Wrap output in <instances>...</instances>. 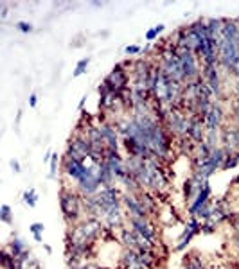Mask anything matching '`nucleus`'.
<instances>
[{
    "mask_svg": "<svg viewBox=\"0 0 239 269\" xmlns=\"http://www.w3.org/2000/svg\"><path fill=\"white\" fill-rule=\"evenodd\" d=\"M60 210L68 226L78 224L79 221H83L86 217L85 216L83 196L72 187H63L60 190Z\"/></svg>",
    "mask_w": 239,
    "mask_h": 269,
    "instance_id": "f257e3e1",
    "label": "nucleus"
},
{
    "mask_svg": "<svg viewBox=\"0 0 239 269\" xmlns=\"http://www.w3.org/2000/svg\"><path fill=\"white\" fill-rule=\"evenodd\" d=\"M176 54H178L180 63H182V70H184L186 83L198 81L202 77V68H200L196 54L191 52V50H186V49H176Z\"/></svg>",
    "mask_w": 239,
    "mask_h": 269,
    "instance_id": "f03ea898",
    "label": "nucleus"
},
{
    "mask_svg": "<svg viewBox=\"0 0 239 269\" xmlns=\"http://www.w3.org/2000/svg\"><path fill=\"white\" fill-rule=\"evenodd\" d=\"M187 124H189V115L187 113H184L182 110H171L164 126L171 133V136L178 140V138L187 136Z\"/></svg>",
    "mask_w": 239,
    "mask_h": 269,
    "instance_id": "7ed1b4c3",
    "label": "nucleus"
},
{
    "mask_svg": "<svg viewBox=\"0 0 239 269\" xmlns=\"http://www.w3.org/2000/svg\"><path fill=\"white\" fill-rule=\"evenodd\" d=\"M102 83L106 84L112 92H119V90H124V88L130 86V74L124 68V63H117L112 68V72L108 74Z\"/></svg>",
    "mask_w": 239,
    "mask_h": 269,
    "instance_id": "20e7f679",
    "label": "nucleus"
},
{
    "mask_svg": "<svg viewBox=\"0 0 239 269\" xmlns=\"http://www.w3.org/2000/svg\"><path fill=\"white\" fill-rule=\"evenodd\" d=\"M202 79H204L209 88L212 90L216 101H223V81H222V72L220 67H204L202 68Z\"/></svg>",
    "mask_w": 239,
    "mask_h": 269,
    "instance_id": "39448f33",
    "label": "nucleus"
},
{
    "mask_svg": "<svg viewBox=\"0 0 239 269\" xmlns=\"http://www.w3.org/2000/svg\"><path fill=\"white\" fill-rule=\"evenodd\" d=\"M200 234H202V221L198 217H191L189 222L186 224L184 232H182V235L178 237V242L174 246V252H184L187 246L192 242V239Z\"/></svg>",
    "mask_w": 239,
    "mask_h": 269,
    "instance_id": "423d86ee",
    "label": "nucleus"
},
{
    "mask_svg": "<svg viewBox=\"0 0 239 269\" xmlns=\"http://www.w3.org/2000/svg\"><path fill=\"white\" fill-rule=\"evenodd\" d=\"M225 118H227V111H225L223 104L220 101H214L212 106H210L209 113H207V117H205V128H207V131H222Z\"/></svg>",
    "mask_w": 239,
    "mask_h": 269,
    "instance_id": "0eeeda50",
    "label": "nucleus"
},
{
    "mask_svg": "<svg viewBox=\"0 0 239 269\" xmlns=\"http://www.w3.org/2000/svg\"><path fill=\"white\" fill-rule=\"evenodd\" d=\"M220 133H222V147H225L228 154L239 151V122L223 124Z\"/></svg>",
    "mask_w": 239,
    "mask_h": 269,
    "instance_id": "6e6552de",
    "label": "nucleus"
},
{
    "mask_svg": "<svg viewBox=\"0 0 239 269\" xmlns=\"http://www.w3.org/2000/svg\"><path fill=\"white\" fill-rule=\"evenodd\" d=\"M128 226H130L138 237H142L144 240L156 244V230H155V226L151 224L150 219H135V217H128Z\"/></svg>",
    "mask_w": 239,
    "mask_h": 269,
    "instance_id": "1a4fd4ad",
    "label": "nucleus"
},
{
    "mask_svg": "<svg viewBox=\"0 0 239 269\" xmlns=\"http://www.w3.org/2000/svg\"><path fill=\"white\" fill-rule=\"evenodd\" d=\"M122 206L126 210V217H135V219H150L148 210L142 206L137 194H122Z\"/></svg>",
    "mask_w": 239,
    "mask_h": 269,
    "instance_id": "9d476101",
    "label": "nucleus"
},
{
    "mask_svg": "<svg viewBox=\"0 0 239 269\" xmlns=\"http://www.w3.org/2000/svg\"><path fill=\"white\" fill-rule=\"evenodd\" d=\"M205 134H207L205 118L198 117V115H191V117H189V124H187V136H189L194 144H204Z\"/></svg>",
    "mask_w": 239,
    "mask_h": 269,
    "instance_id": "9b49d317",
    "label": "nucleus"
},
{
    "mask_svg": "<svg viewBox=\"0 0 239 269\" xmlns=\"http://www.w3.org/2000/svg\"><path fill=\"white\" fill-rule=\"evenodd\" d=\"M67 147L74 149V151L78 152L79 156H83V158H88L90 152H92V144H90V140L86 138V134L81 133V131H76V133L72 134Z\"/></svg>",
    "mask_w": 239,
    "mask_h": 269,
    "instance_id": "f8f14e48",
    "label": "nucleus"
},
{
    "mask_svg": "<svg viewBox=\"0 0 239 269\" xmlns=\"http://www.w3.org/2000/svg\"><path fill=\"white\" fill-rule=\"evenodd\" d=\"M210 198H212V187H210L209 182H205L204 187H202V190H200L198 196L194 198V201L189 203V206H187V214H189L191 217H194L202 206H205L207 203H209Z\"/></svg>",
    "mask_w": 239,
    "mask_h": 269,
    "instance_id": "ddd939ff",
    "label": "nucleus"
},
{
    "mask_svg": "<svg viewBox=\"0 0 239 269\" xmlns=\"http://www.w3.org/2000/svg\"><path fill=\"white\" fill-rule=\"evenodd\" d=\"M99 129H101V134L104 142H106V147L108 149H114V151H119V146H120V134L117 133L114 122H102L99 124Z\"/></svg>",
    "mask_w": 239,
    "mask_h": 269,
    "instance_id": "4468645a",
    "label": "nucleus"
},
{
    "mask_svg": "<svg viewBox=\"0 0 239 269\" xmlns=\"http://www.w3.org/2000/svg\"><path fill=\"white\" fill-rule=\"evenodd\" d=\"M204 183L196 182L192 176H189L186 182H184V198H186L187 203H192V201H194V198L198 196V192H200L202 187H204Z\"/></svg>",
    "mask_w": 239,
    "mask_h": 269,
    "instance_id": "2eb2a0df",
    "label": "nucleus"
},
{
    "mask_svg": "<svg viewBox=\"0 0 239 269\" xmlns=\"http://www.w3.org/2000/svg\"><path fill=\"white\" fill-rule=\"evenodd\" d=\"M6 248H7V252L11 253V255H13L15 258L20 257V255H22V253H24L25 250H29V248H27V244L24 242V239H20V237H18L17 234H15V237H13V239L9 240V244H7Z\"/></svg>",
    "mask_w": 239,
    "mask_h": 269,
    "instance_id": "dca6fc26",
    "label": "nucleus"
},
{
    "mask_svg": "<svg viewBox=\"0 0 239 269\" xmlns=\"http://www.w3.org/2000/svg\"><path fill=\"white\" fill-rule=\"evenodd\" d=\"M138 199H140V203H142V206L148 210V214H156V199L151 196L148 190H142V192H138L137 194Z\"/></svg>",
    "mask_w": 239,
    "mask_h": 269,
    "instance_id": "f3484780",
    "label": "nucleus"
},
{
    "mask_svg": "<svg viewBox=\"0 0 239 269\" xmlns=\"http://www.w3.org/2000/svg\"><path fill=\"white\" fill-rule=\"evenodd\" d=\"M184 269H207V266H205V262L202 260V258L198 257V253H192V255L186 257Z\"/></svg>",
    "mask_w": 239,
    "mask_h": 269,
    "instance_id": "a211bd4d",
    "label": "nucleus"
},
{
    "mask_svg": "<svg viewBox=\"0 0 239 269\" xmlns=\"http://www.w3.org/2000/svg\"><path fill=\"white\" fill-rule=\"evenodd\" d=\"M38 192H36V188H27L24 194H22V201H24L25 206H29V208H36L38 205Z\"/></svg>",
    "mask_w": 239,
    "mask_h": 269,
    "instance_id": "6ab92c4d",
    "label": "nucleus"
},
{
    "mask_svg": "<svg viewBox=\"0 0 239 269\" xmlns=\"http://www.w3.org/2000/svg\"><path fill=\"white\" fill-rule=\"evenodd\" d=\"M90 61H92V58H90V56H86V58H83V59H79L78 63H76V68H74V72H72V77H81L83 74H86V72H88Z\"/></svg>",
    "mask_w": 239,
    "mask_h": 269,
    "instance_id": "aec40b11",
    "label": "nucleus"
},
{
    "mask_svg": "<svg viewBox=\"0 0 239 269\" xmlns=\"http://www.w3.org/2000/svg\"><path fill=\"white\" fill-rule=\"evenodd\" d=\"M212 210H214V205H212V203L209 201L207 205L202 206V208L198 210V214L194 217H198V219H200L202 222H207V221H210V219H212Z\"/></svg>",
    "mask_w": 239,
    "mask_h": 269,
    "instance_id": "412c9836",
    "label": "nucleus"
},
{
    "mask_svg": "<svg viewBox=\"0 0 239 269\" xmlns=\"http://www.w3.org/2000/svg\"><path fill=\"white\" fill-rule=\"evenodd\" d=\"M0 221L7 224V226H11L13 222H15V217H13V210L9 205H2L0 206Z\"/></svg>",
    "mask_w": 239,
    "mask_h": 269,
    "instance_id": "4be33fe9",
    "label": "nucleus"
},
{
    "mask_svg": "<svg viewBox=\"0 0 239 269\" xmlns=\"http://www.w3.org/2000/svg\"><path fill=\"white\" fill-rule=\"evenodd\" d=\"M58 164H60V154H58V152H52V158L49 162V165H51L49 174H47L49 180H56V176H58Z\"/></svg>",
    "mask_w": 239,
    "mask_h": 269,
    "instance_id": "5701e85b",
    "label": "nucleus"
},
{
    "mask_svg": "<svg viewBox=\"0 0 239 269\" xmlns=\"http://www.w3.org/2000/svg\"><path fill=\"white\" fill-rule=\"evenodd\" d=\"M239 165V160L236 158V154L234 152H230V154H227V158H225V162H223L222 165V170H230V169H236Z\"/></svg>",
    "mask_w": 239,
    "mask_h": 269,
    "instance_id": "b1692460",
    "label": "nucleus"
},
{
    "mask_svg": "<svg viewBox=\"0 0 239 269\" xmlns=\"http://www.w3.org/2000/svg\"><path fill=\"white\" fill-rule=\"evenodd\" d=\"M15 29L20 31L22 34H31V33L34 31V25L31 24V22H24V20H20V22L15 24Z\"/></svg>",
    "mask_w": 239,
    "mask_h": 269,
    "instance_id": "393cba45",
    "label": "nucleus"
},
{
    "mask_svg": "<svg viewBox=\"0 0 239 269\" xmlns=\"http://www.w3.org/2000/svg\"><path fill=\"white\" fill-rule=\"evenodd\" d=\"M216 230H218V224H214V222H202V235H212L216 234Z\"/></svg>",
    "mask_w": 239,
    "mask_h": 269,
    "instance_id": "a878e982",
    "label": "nucleus"
},
{
    "mask_svg": "<svg viewBox=\"0 0 239 269\" xmlns=\"http://www.w3.org/2000/svg\"><path fill=\"white\" fill-rule=\"evenodd\" d=\"M124 54L126 56H137V54H142V47H140V45H126Z\"/></svg>",
    "mask_w": 239,
    "mask_h": 269,
    "instance_id": "bb28decb",
    "label": "nucleus"
},
{
    "mask_svg": "<svg viewBox=\"0 0 239 269\" xmlns=\"http://www.w3.org/2000/svg\"><path fill=\"white\" fill-rule=\"evenodd\" d=\"M230 117H232V122H239V101H234V102H232Z\"/></svg>",
    "mask_w": 239,
    "mask_h": 269,
    "instance_id": "cd10ccee",
    "label": "nucleus"
},
{
    "mask_svg": "<svg viewBox=\"0 0 239 269\" xmlns=\"http://www.w3.org/2000/svg\"><path fill=\"white\" fill-rule=\"evenodd\" d=\"M29 232L33 235H34V234H43V232H45V226H43V222H33V224L29 226Z\"/></svg>",
    "mask_w": 239,
    "mask_h": 269,
    "instance_id": "c85d7f7f",
    "label": "nucleus"
},
{
    "mask_svg": "<svg viewBox=\"0 0 239 269\" xmlns=\"http://www.w3.org/2000/svg\"><path fill=\"white\" fill-rule=\"evenodd\" d=\"M156 38H158V33H156L155 27H151V29L146 31V36H144V40L146 41H153V40H156Z\"/></svg>",
    "mask_w": 239,
    "mask_h": 269,
    "instance_id": "c756f323",
    "label": "nucleus"
},
{
    "mask_svg": "<svg viewBox=\"0 0 239 269\" xmlns=\"http://www.w3.org/2000/svg\"><path fill=\"white\" fill-rule=\"evenodd\" d=\"M9 165H11V170L15 174H20V172H22V167H20V162H18V160L11 158L9 160Z\"/></svg>",
    "mask_w": 239,
    "mask_h": 269,
    "instance_id": "7c9ffc66",
    "label": "nucleus"
},
{
    "mask_svg": "<svg viewBox=\"0 0 239 269\" xmlns=\"http://www.w3.org/2000/svg\"><path fill=\"white\" fill-rule=\"evenodd\" d=\"M7 15H9V9H7V4H6V2H2V4H0V20H6Z\"/></svg>",
    "mask_w": 239,
    "mask_h": 269,
    "instance_id": "2f4dec72",
    "label": "nucleus"
},
{
    "mask_svg": "<svg viewBox=\"0 0 239 269\" xmlns=\"http://www.w3.org/2000/svg\"><path fill=\"white\" fill-rule=\"evenodd\" d=\"M230 242H232V248L236 250V252H238V255H239V234H234Z\"/></svg>",
    "mask_w": 239,
    "mask_h": 269,
    "instance_id": "473e14b6",
    "label": "nucleus"
},
{
    "mask_svg": "<svg viewBox=\"0 0 239 269\" xmlns=\"http://www.w3.org/2000/svg\"><path fill=\"white\" fill-rule=\"evenodd\" d=\"M234 101H239V79H236V83H234Z\"/></svg>",
    "mask_w": 239,
    "mask_h": 269,
    "instance_id": "72a5a7b5",
    "label": "nucleus"
},
{
    "mask_svg": "<svg viewBox=\"0 0 239 269\" xmlns=\"http://www.w3.org/2000/svg\"><path fill=\"white\" fill-rule=\"evenodd\" d=\"M36 104H38V95L31 94L29 95V108H36Z\"/></svg>",
    "mask_w": 239,
    "mask_h": 269,
    "instance_id": "f704fd0d",
    "label": "nucleus"
},
{
    "mask_svg": "<svg viewBox=\"0 0 239 269\" xmlns=\"http://www.w3.org/2000/svg\"><path fill=\"white\" fill-rule=\"evenodd\" d=\"M85 102H86V95H83V99L79 101V104H78V110L81 111V113L85 111Z\"/></svg>",
    "mask_w": 239,
    "mask_h": 269,
    "instance_id": "c9c22d12",
    "label": "nucleus"
},
{
    "mask_svg": "<svg viewBox=\"0 0 239 269\" xmlns=\"http://www.w3.org/2000/svg\"><path fill=\"white\" fill-rule=\"evenodd\" d=\"M51 158H52V151H47L43 154V162H51Z\"/></svg>",
    "mask_w": 239,
    "mask_h": 269,
    "instance_id": "e433bc0d",
    "label": "nucleus"
},
{
    "mask_svg": "<svg viewBox=\"0 0 239 269\" xmlns=\"http://www.w3.org/2000/svg\"><path fill=\"white\" fill-rule=\"evenodd\" d=\"M20 120H22V110H18V113H17V122H15L17 129H18V126H20Z\"/></svg>",
    "mask_w": 239,
    "mask_h": 269,
    "instance_id": "4c0bfd02",
    "label": "nucleus"
},
{
    "mask_svg": "<svg viewBox=\"0 0 239 269\" xmlns=\"http://www.w3.org/2000/svg\"><path fill=\"white\" fill-rule=\"evenodd\" d=\"M155 29H156V33L160 34V33H164V31H166V25H164V24H158V25H155Z\"/></svg>",
    "mask_w": 239,
    "mask_h": 269,
    "instance_id": "58836bf2",
    "label": "nucleus"
},
{
    "mask_svg": "<svg viewBox=\"0 0 239 269\" xmlns=\"http://www.w3.org/2000/svg\"><path fill=\"white\" fill-rule=\"evenodd\" d=\"M33 237H34L36 242H43V234H34Z\"/></svg>",
    "mask_w": 239,
    "mask_h": 269,
    "instance_id": "ea45409f",
    "label": "nucleus"
},
{
    "mask_svg": "<svg viewBox=\"0 0 239 269\" xmlns=\"http://www.w3.org/2000/svg\"><path fill=\"white\" fill-rule=\"evenodd\" d=\"M92 6H94V7H102V6H104V2H97V0H96V2H92Z\"/></svg>",
    "mask_w": 239,
    "mask_h": 269,
    "instance_id": "a19ab883",
    "label": "nucleus"
},
{
    "mask_svg": "<svg viewBox=\"0 0 239 269\" xmlns=\"http://www.w3.org/2000/svg\"><path fill=\"white\" fill-rule=\"evenodd\" d=\"M43 248H45V252H47L49 255H51V253H52V248H51V246H49V244H43Z\"/></svg>",
    "mask_w": 239,
    "mask_h": 269,
    "instance_id": "79ce46f5",
    "label": "nucleus"
},
{
    "mask_svg": "<svg viewBox=\"0 0 239 269\" xmlns=\"http://www.w3.org/2000/svg\"><path fill=\"white\" fill-rule=\"evenodd\" d=\"M230 183H232V185H238V183H239V176H236V178H234V180H232Z\"/></svg>",
    "mask_w": 239,
    "mask_h": 269,
    "instance_id": "37998d69",
    "label": "nucleus"
},
{
    "mask_svg": "<svg viewBox=\"0 0 239 269\" xmlns=\"http://www.w3.org/2000/svg\"><path fill=\"white\" fill-rule=\"evenodd\" d=\"M234 154H236V158L239 160V151H236V152H234Z\"/></svg>",
    "mask_w": 239,
    "mask_h": 269,
    "instance_id": "c03bdc74",
    "label": "nucleus"
},
{
    "mask_svg": "<svg viewBox=\"0 0 239 269\" xmlns=\"http://www.w3.org/2000/svg\"><path fill=\"white\" fill-rule=\"evenodd\" d=\"M210 269H228V268H210Z\"/></svg>",
    "mask_w": 239,
    "mask_h": 269,
    "instance_id": "a18cd8bd",
    "label": "nucleus"
}]
</instances>
